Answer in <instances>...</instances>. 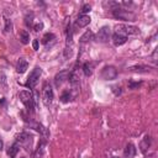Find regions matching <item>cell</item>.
<instances>
[{
  "instance_id": "1",
  "label": "cell",
  "mask_w": 158,
  "mask_h": 158,
  "mask_svg": "<svg viewBox=\"0 0 158 158\" xmlns=\"http://www.w3.org/2000/svg\"><path fill=\"white\" fill-rule=\"evenodd\" d=\"M112 12V16L117 20H122V21H135V14L128 11V10H125V9H121L120 6H116L111 10Z\"/></svg>"
},
{
  "instance_id": "2",
  "label": "cell",
  "mask_w": 158,
  "mask_h": 158,
  "mask_svg": "<svg viewBox=\"0 0 158 158\" xmlns=\"http://www.w3.org/2000/svg\"><path fill=\"white\" fill-rule=\"evenodd\" d=\"M22 104L26 106V109L31 112H33V109H35V101H33V94L30 91V90H22L20 91L19 94Z\"/></svg>"
},
{
  "instance_id": "3",
  "label": "cell",
  "mask_w": 158,
  "mask_h": 158,
  "mask_svg": "<svg viewBox=\"0 0 158 158\" xmlns=\"http://www.w3.org/2000/svg\"><path fill=\"white\" fill-rule=\"evenodd\" d=\"M41 74H42V68L36 67L35 69H32V72L30 73V75H28V78H27V81H26L25 85H26L27 88H30V89H33V88L36 86V84L38 83Z\"/></svg>"
},
{
  "instance_id": "4",
  "label": "cell",
  "mask_w": 158,
  "mask_h": 158,
  "mask_svg": "<svg viewBox=\"0 0 158 158\" xmlns=\"http://www.w3.org/2000/svg\"><path fill=\"white\" fill-rule=\"evenodd\" d=\"M53 89L51 86V84L44 83L43 88H42V102L44 106H49L53 101Z\"/></svg>"
},
{
  "instance_id": "5",
  "label": "cell",
  "mask_w": 158,
  "mask_h": 158,
  "mask_svg": "<svg viewBox=\"0 0 158 158\" xmlns=\"http://www.w3.org/2000/svg\"><path fill=\"white\" fill-rule=\"evenodd\" d=\"M101 77L105 79V80H112L117 77V70L115 67L112 65H106L104 67V69L101 70Z\"/></svg>"
},
{
  "instance_id": "6",
  "label": "cell",
  "mask_w": 158,
  "mask_h": 158,
  "mask_svg": "<svg viewBox=\"0 0 158 158\" xmlns=\"http://www.w3.org/2000/svg\"><path fill=\"white\" fill-rule=\"evenodd\" d=\"M110 40V27L109 26H102L99 32L96 33V41L101 43H106Z\"/></svg>"
},
{
  "instance_id": "7",
  "label": "cell",
  "mask_w": 158,
  "mask_h": 158,
  "mask_svg": "<svg viewBox=\"0 0 158 158\" xmlns=\"http://www.w3.org/2000/svg\"><path fill=\"white\" fill-rule=\"evenodd\" d=\"M68 77H69V70H62L59 72L56 77H54V83H56V86L59 88L65 80H68Z\"/></svg>"
},
{
  "instance_id": "8",
  "label": "cell",
  "mask_w": 158,
  "mask_h": 158,
  "mask_svg": "<svg viewBox=\"0 0 158 158\" xmlns=\"http://www.w3.org/2000/svg\"><path fill=\"white\" fill-rule=\"evenodd\" d=\"M127 41V36L123 35V33H118V32H115L112 35V42L115 46H121L123 43H126Z\"/></svg>"
},
{
  "instance_id": "9",
  "label": "cell",
  "mask_w": 158,
  "mask_h": 158,
  "mask_svg": "<svg viewBox=\"0 0 158 158\" xmlns=\"http://www.w3.org/2000/svg\"><path fill=\"white\" fill-rule=\"evenodd\" d=\"M90 21H91L90 16H88V15H79L77 21H75V25L78 27H85V26H88L90 23Z\"/></svg>"
},
{
  "instance_id": "10",
  "label": "cell",
  "mask_w": 158,
  "mask_h": 158,
  "mask_svg": "<svg viewBox=\"0 0 158 158\" xmlns=\"http://www.w3.org/2000/svg\"><path fill=\"white\" fill-rule=\"evenodd\" d=\"M54 42H56V36H54L53 33H51V32H47V33L42 37V43H43L46 47L53 46Z\"/></svg>"
},
{
  "instance_id": "11",
  "label": "cell",
  "mask_w": 158,
  "mask_h": 158,
  "mask_svg": "<svg viewBox=\"0 0 158 158\" xmlns=\"http://www.w3.org/2000/svg\"><path fill=\"white\" fill-rule=\"evenodd\" d=\"M28 68V62L25 59V58H19L17 63H16V72L22 74L26 72V69Z\"/></svg>"
},
{
  "instance_id": "12",
  "label": "cell",
  "mask_w": 158,
  "mask_h": 158,
  "mask_svg": "<svg viewBox=\"0 0 158 158\" xmlns=\"http://www.w3.org/2000/svg\"><path fill=\"white\" fill-rule=\"evenodd\" d=\"M16 139H17L19 144H28L31 142V136L26 132H21L16 136Z\"/></svg>"
},
{
  "instance_id": "13",
  "label": "cell",
  "mask_w": 158,
  "mask_h": 158,
  "mask_svg": "<svg viewBox=\"0 0 158 158\" xmlns=\"http://www.w3.org/2000/svg\"><path fill=\"white\" fill-rule=\"evenodd\" d=\"M123 154L126 158H133L136 156V147L132 143H127L123 149Z\"/></svg>"
},
{
  "instance_id": "14",
  "label": "cell",
  "mask_w": 158,
  "mask_h": 158,
  "mask_svg": "<svg viewBox=\"0 0 158 158\" xmlns=\"http://www.w3.org/2000/svg\"><path fill=\"white\" fill-rule=\"evenodd\" d=\"M149 146H151V136L146 135V136L143 137V139L141 141V143H139V149H141V152H142V153H146L147 149L149 148Z\"/></svg>"
},
{
  "instance_id": "15",
  "label": "cell",
  "mask_w": 158,
  "mask_h": 158,
  "mask_svg": "<svg viewBox=\"0 0 158 158\" xmlns=\"http://www.w3.org/2000/svg\"><path fill=\"white\" fill-rule=\"evenodd\" d=\"M31 127H33V128H35L37 132H40L42 136H44V137L48 136V132H47L46 127H44L43 125H41V123H38V122H32V123H31Z\"/></svg>"
},
{
  "instance_id": "16",
  "label": "cell",
  "mask_w": 158,
  "mask_h": 158,
  "mask_svg": "<svg viewBox=\"0 0 158 158\" xmlns=\"http://www.w3.org/2000/svg\"><path fill=\"white\" fill-rule=\"evenodd\" d=\"M19 151H20V144H19L17 142H15L12 146L9 147V149H7V154H9L11 158H15L16 154L19 153Z\"/></svg>"
},
{
  "instance_id": "17",
  "label": "cell",
  "mask_w": 158,
  "mask_h": 158,
  "mask_svg": "<svg viewBox=\"0 0 158 158\" xmlns=\"http://www.w3.org/2000/svg\"><path fill=\"white\" fill-rule=\"evenodd\" d=\"M91 40H94V33L90 31V30H88V31H85V33L80 37V42L81 43H85V42H89V41H91Z\"/></svg>"
},
{
  "instance_id": "18",
  "label": "cell",
  "mask_w": 158,
  "mask_h": 158,
  "mask_svg": "<svg viewBox=\"0 0 158 158\" xmlns=\"http://www.w3.org/2000/svg\"><path fill=\"white\" fill-rule=\"evenodd\" d=\"M72 98H73V94L70 93V90H64L62 94H60V101L62 102H69L70 100H72Z\"/></svg>"
},
{
  "instance_id": "19",
  "label": "cell",
  "mask_w": 158,
  "mask_h": 158,
  "mask_svg": "<svg viewBox=\"0 0 158 158\" xmlns=\"http://www.w3.org/2000/svg\"><path fill=\"white\" fill-rule=\"evenodd\" d=\"M125 33L127 35H137L138 33V27L136 26H130V25H125Z\"/></svg>"
},
{
  "instance_id": "20",
  "label": "cell",
  "mask_w": 158,
  "mask_h": 158,
  "mask_svg": "<svg viewBox=\"0 0 158 158\" xmlns=\"http://www.w3.org/2000/svg\"><path fill=\"white\" fill-rule=\"evenodd\" d=\"M149 67H147V65H135V67H131L130 68V70H132V72H139V73H147V72H149Z\"/></svg>"
},
{
  "instance_id": "21",
  "label": "cell",
  "mask_w": 158,
  "mask_h": 158,
  "mask_svg": "<svg viewBox=\"0 0 158 158\" xmlns=\"http://www.w3.org/2000/svg\"><path fill=\"white\" fill-rule=\"evenodd\" d=\"M83 72H84V75L85 77H90L93 74V65L90 63H84L83 64Z\"/></svg>"
},
{
  "instance_id": "22",
  "label": "cell",
  "mask_w": 158,
  "mask_h": 158,
  "mask_svg": "<svg viewBox=\"0 0 158 158\" xmlns=\"http://www.w3.org/2000/svg\"><path fill=\"white\" fill-rule=\"evenodd\" d=\"M20 41L23 43V44H27L28 42H30V35H28V32L27 31H21L20 32Z\"/></svg>"
},
{
  "instance_id": "23",
  "label": "cell",
  "mask_w": 158,
  "mask_h": 158,
  "mask_svg": "<svg viewBox=\"0 0 158 158\" xmlns=\"http://www.w3.org/2000/svg\"><path fill=\"white\" fill-rule=\"evenodd\" d=\"M25 25L27 27H32L33 26V14L32 12L31 14H27L25 16Z\"/></svg>"
},
{
  "instance_id": "24",
  "label": "cell",
  "mask_w": 158,
  "mask_h": 158,
  "mask_svg": "<svg viewBox=\"0 0 158 158\" xmlns=\"http://www.w3.org/2000/svg\"><path fill=\"white\" fill-rule=\"evenodd\" d=\"M0 85H2L4 89L7 88V81H6V75L4 72H0Z\"/></svg>"
},
{
  "instance_id": "25",
  "label": "cell",
  "mask_w": 158,
  "mask_h": 158,
  "mask_svg": "<svg viewBox=\"0 0 158 158\" xmlns=\"http://www.w3.org/2000/svg\"><path fill=\"white\" fill-rule=\"evenodd\" d=\"M5 32L7 33V32H11L12 31V22H11V20H9V19H5Z\"/></svg>"
},
{
  "instance_id": "26",
  "label": "cell",
  "mask_w": 158,
  "mask_h": 158,
  "mask_svg": "<svg viewBox=\"0 0 158 158\" xmlns=\"http://www.w3.org/2000/svg\"><path fill=\"white\" fill-rule=\"evenodd\" d=\"M142 85V81H128V89H137V88H139Z\"/></svg>"
},
{
  "instance_id": "27",
  "label": "cell",
  "mask_w": 158,
  "mask_h": 158,
  "mask_svg": "<svg viewBox=\"0 0 158 158\" xmlns=\"http://www.w3.org/2000/svg\"><path fill=\"white\" fill-rule=\"evenodd\" d=\"M90 10H91V6H90L89 4H85V5H83L80 12H81V15H85L86 12H90Z\"/></svg>"
},
{
  "instance_id": "28",
  "label": "cell",
  "mask_w": 158,
  "mask_h": 158,
  "mask_svg": "<svg viewBox=\"0 0 158 158\" xmlns=\"http://www.w3.org/2000/svg\"><path fill=\"white\" fill-rule=\"evenodd\" d=\"M43 28V22H38L37 25H35L33 26V30L36 31V32H38V31H41Z\"/></svg>"
},
{
  "instance_id": "29",
  "label": "cell",
  "mask_w": 158,
  "mask_h": 158,
  "mask_svg": "<svg viewBox=\"0 0 158 158\" xmlns=\"http://www.w3.org/2000/svg\"><path fill=\"white\" fill-rule=\"evenodd\" d=\"M112 91L115 93V95H120L121 94V88L120 86H112Z\"/></svg>"
},
{
  "instance_id": "30",
  "label": "cell",
  "mask_w": 158,
  "mask_h": 158,
  "mask_svg": "<svg viewBox=\"0 0 158 158\" xmlns=\"http://www.w3.org/2000/svg\"><path fill=\"white\" fill-rule=\"evenodd\" d=\"M152 60L156 63L157 62V48L153 51V53H152Z\"/></svg>"
},
{
  "instance_id": "31",
  "label": "cell",
  "mask_w": 158,
  "mask_h": 158,
  "mask_svg": "<svg viewBox=\"0 0 158 158\" xmlns=\"http://www.w3.org/2000/svg\"><path fill=\"white\" fill-rule=\"evenodd\" d=\"M32 46H33V49H38V40H33V43H32Z\"/></svg>"
},
{
  "instance_id": "32",
  "label": "cell",
  "mask_w": 158,
  "mask_h": 158,
  "mask_svg": "<svg viewBox=\"0 0 158 158\" xmlns=\"http://www.w3.org/2000/svg\"><path fill=\"white\" fill-rule=\"evenodd\" d=\"M2 146H4V142H2V139L0 138V151L2 149Z\"/></svg>"
},
{
  "instance_id": "33",
  "label": "cell",
  "mask_w": 158,
  "mask_h": 158,
  "mask_svg": "<svg viewBox=\"0 0 158 158\" xmlns=\"http://www.w3.org/2000/svg\"><path fill=\"white\" fill-rule=\"evenodd\" d=\"M4 104H5V99L2 98V99H1V101H0V105H4Z\"/></svg>"
}]
</instances>
